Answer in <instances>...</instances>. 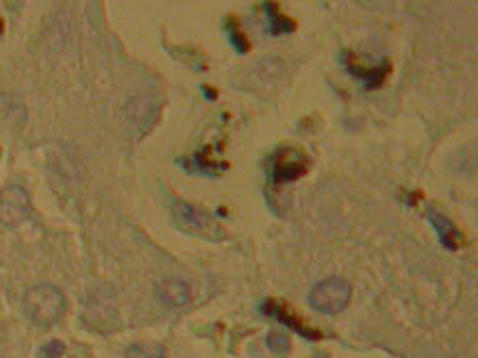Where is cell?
<instances>
[{
	"label": "cell",
	"instance_id": "13",
	"mask_svg": "<svg viewBox=\"0 0 478 358\" xmlns=\"http://www.w3.org/2000/svg\"><path fill=\"white\" fill-rule=\"evenodd\" d=\"M66 352V346L62 341H48L46 346L39 347L37 358H62Z\"/></svg>",
	"mask_w": 478,
	"mask_h": 358
},
{
	"label": "cell",
	"instance_id": "11",
	"mask_svg": "<svg viewBox=\"0 0 478 358\" xmlns=\"http://www.w3.org/2000/svg\"><path fill=\"white\" fill-rule=\"evenodd\" d=\"M268 347H270L276 356H287L292 350V341L290 337L283 335V332H270V335H268Z\"/></svg>",
	"mask_w": 478,
	"mask_h": 358
},
{
	"label": "cell",
	"instance_id": "7",
	"mask_svg": "<svg viewBox=\"0 0 478 358\" xmlns=\"http://www.w3.org/2000/svg\"><path fill=\"white\" fill-rule=\"evenodd\" d=\"M428 220H431L433 226H435L437 235H440V241L444 243V248H448V250H457V248L463 246L466 239H463L461 231L448 220L446 216H441V213L437 211H428Z\"/></svg>",
	"mask_w": 478,
	"mask_h": 358
},
{
	"label": "cell",
	"instance_id": "14",
	"mask_svg": "<svg viewBox=\"0 0 478 358\" xmlns=\"http://www.w3.org/2000/svg\"><path fill=\"white\" fill-rule=\"evenodd\" d=\"M233 27H235V31L231 33V42H233V46H235L237 51L243 54V53L248 51V42H246V39H243V33L237 28V22H235V20H233Z\"/></svg>",
	"mask_w": 478,
	"mask_h": 358
},
{
	"label": "cell",
	"instance_id": "3",
	"mask_svg": "<svg viewBox=\"0 0 478 358\" xmlns=\"http://www.w3.org/2000/svg\"><path fill=\"white\" fill-rule=\"evenodd\" d=\"M172 213L177 217L178 226L189 232V235L209 239V241H222V239H227V231L220 226V222L213 220L202 208L187 205V202H177Z\"/></svg>",
	"mask_w": 478,
	"mask_h": 358
},
{
	"label": "cell",
	"instance_id": "9",
	"mask_svg": "<svg viewBox=\"0 0 478 358\" xmlns=\"http://www.w3.org/2000/svg\"><path fill=\"white\" fill-rule=\"evenodd\" d=\"M346 59H348V72L355 74V77H358V78H363V83H366L367 89L381 87L383 83H385L387 74H390V63H387V61H383L381 66L367 69V68L357 66V63L352 61L350 57H346Z\"/></svg>",
	"mask_w": 478,
	"mask_h": 358
},
{
	"label": "cell",
	"instance_id": "6",
	"mask_svg": "<svg viewBox=\"0 0 478 358\" xmlns=\"http://www.w3.org/2000/svg\"><path fill=\"white\" fill-rule=\"evenodd\" d=\"M157 293L163 305L172 308L187 305L189 297H192L189 285L185 281H181V278H166V281H161V285L157 287Z\"/></svg>",
	"mask_w": 478,
	"mask_h": 358
},
{
	"label": "cell",
	"instance_id": "10",
	"mask_svg": "<svg viewBox=\"0 0 478 358\" xmlns=\"http://www.w3.org/2000/svg\"><path fill=\"white\" fill-rule=\"evenodd\" d=\"M266 9L272 13V16H270V33H272V35L292 33L293 28H296V24H293L290 18L283 16V13L278 12L276 4H266Z\"/></svg>",
	"mask_w": 478,
	"mask_h": 358
},
{
	"label": "cell",
	"instance_id": "5",
	"mask_svg": "<svg viewBox=\"0 0 478 358\" xmlns=\"http://www.w3.org/2000/svg\"><path fill=\"white\" fill-rule=\"evenodd\" d=\"M31 216V200L27 189L13 185L0 191V224L7 228H16Z\"/></svg>",
	"mask_w": 478,
	"mask_h": 358
},
{
	"label": "cell",
	"instance_id": "4",
	"mask_svg": "<svg viewBox=\"0 0 478 358\" xmlns=\"http://www.w3.org/2000/svg\"><path fill=\"white\" fill-rule=\"evenodd\" d=\"M309 170V157L298 148H283L272 157L270 176L274 183H292L305 176Z\"/></svg>",
	"mask_w": 478,
	"mask_h": 358
},
{
	"label": "cell",
	"instance_id": "1",
	"mask_svg": "<svg viewBox=\"0 0 478 358\" xmlns=\"http://www.w3.org/2000/svg\"><path fill=\"white\" fill-rule=\"evenodd\" d=\"M24 313L37 326H53L66 311L63 291L54 285H37L24 293Z\"/></svg>",
	"mask_w": 478,
	"mask_h": 358
},
{
	"label": "cell",
	"instance_id": "2",
	"mask_svg": "<svg viewBox=\"0 0 478 358\" xmlns=\"http://www.w3.org/2000/svg\"><path fill=\"white\" fill-rule=\"evenodd\" d=\"M352 285L346 278H326L309 293V305L325 315H335L350 305Z\"/></svg>",
	"mask_w": 478,
	"mask_h": 358
},
{
	"label": "cell",
	"instance_id": "12",
	"mask_svg": "<svg viewBox=\"0 0 478 358\" xmlns=\"http://www.w3.org/2000/svg\"><path fill=\"white\" fill-rule=\"evenodd\" d=\"M128 358H166V352L159 346H131L127 352Z\"/></svg>",
	"mask_w": 478,
	"mask_h": 358
},
{
	"label": "cell",
	"instance_id": "8",
	"mask_svg": "<svg viewBox=\"0 0 478 358\" xmlns=\"http://www.w3.org/2000/svg\"><path fill=\"white\" fill-rule=\"evenodd\" d=\"M263 311H266V315H270V317H274V320L281 321L283 326H287V328H292V330L301 332V335L307 337V339H320V332L311 330V328L302 324V320H296V315L287 311L285 306L276 305V302H268V305H263Z\"/></svg>",
	"mask_w": 478,
	"mask_h": 358
}]
</instances>
